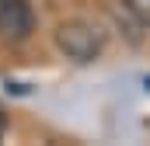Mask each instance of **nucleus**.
<instances>
[{
    "label": "nucleus",
    "instance_id": "39448f33",
    "mask_svg": "<svg viewBox=\"0 0 150 146\" xmlns=\"http://www.w3.org/2000/svg\"><path fill=\"white\" fill-rule=\"evenodd\" d=\"M147 87H150V77H147Z\"/></svg>",
    "mask_w": 150,
    "mask_h": 146
},
{
    "label": "nucleus",
    "instance_id": "20e7f679",
    "mask_svg": "<svg viewBox=\"0 0 150 146\" xmlns=\"http://www.w3.org/2000/svg\"><path fill=\"white\" fill-rule=\"evenodd\" d=\"M4 129H7V122H4V115H0V139H4Z\"/></svg>",
    "mask_w": 150,
    "mask_h": 146
},
{
    "label": "nucleus",
    "instance_id": "f257e3e1",
    "mask_svg": "<svg viewBox=\"0 0 150 146\" xmlns=\"http://www.w3.org/2000/svg\"><path fill=\"white\" fill-rule=\"evenodd\" d=\"M56 45L74 63H94L105 52V32L91 21H63L56 28Z\"/></svg>",
    "mask_w": 150,
    "mask_h": 146
},
{
    "label": "nucleus",
    "instance_id": "7ed1b4c3",
    "mask_svg": "<svg viewBox=\"0 0 150 146\" xmlns=\"http://www.w3.org/2000/svg\"><path fill=\"white\" fill-rule=\"evenodd\" d=\"M126 7L143 28H150V0H126Z\"/></svg>",
    "mask_w": 150,
    "mask_h": 146
},
{
    "label": "nucleus",
    "instance_id": "f03ea898",
    "mask_svg": "<svg viewBox=\"0 0 150 146\" xmlns=\"http://www.w3.org/2000/svg\"><path fill=\"white\" fill-rule=\"evenodd\" d=\"M35 32V14L28 0H0V42H28Z\"/></svg>",
    "mask_w": 150,
    "mask_h": 146
}]
</instances>
